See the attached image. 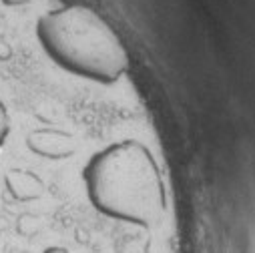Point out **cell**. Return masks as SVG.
<instances>
[{
	"mask_svg": "<svg viewBox=\"0 0 255 253\" xmlns=\"http://www.w3.org/2000/svg\"><path fill=\"white\" fill-rule=\"evenodd\" d=\"M85 193L105 217L139 227L155 225L167 207L161 169L139 141H119L97 151L83 169Z\"/></svg>",
	"mask_w": 255,
	"mask_h": 253,
	"instance_id": "cell-1",
	"label": "cell"
},
{
	"mask_svg": "<svg viewBox=\"0 0 255 253\" xmlns=\"http://www.w3.org/2000/svg\"><path fill=\"white\" fill-rule=\"evenodd\" d=\"M36 40L58 69L85 81L113 85L129 71V52L111 24L83 4L58 6L36 22Z\"/></svg>",
	"mask_w": 255,
	"mask_h": 253,
	"instance_id": "cell-2",
	"label": "cell"
},
{
	"mask_svg": "<svg viewBox=\"0 0 255 253\" xmlns=\"http://www.w3.org/2000/svg\"><path fill=\"white\" fill-rule=\"evenodd\" d=\"M8 131H10V121H8V111L0 99V149H2L6 137H8Z\"/></svg>",
	"mask_w": 255,
	"mask_h": 253,
	"instance_id": "cell-3",
	"label": "cell"
}]
</instances>
